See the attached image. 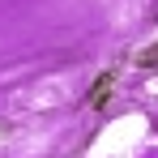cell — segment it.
<instances>
[{"instance_id": "cell-2", "label": "cell", "mask_w": 158, "mask_h": 158, "mask_svg": "<svg viewBox=\"0 0 158 158\" xmlns=\"http://www.w3.org/2000/svg\"><path fill=\"white\" fill-rule=\"evenodd\" d=\"M132 64H137V69H158V43H150V47H141V52L132 56Z\"/></svg>"}, {"instance_id": "cell-1", "label": "cell", "mask_w": 158, "mask_h": 158, "mask_svg": "<svg viewBox=\"0 0 158 158\" xmlns=\"http://www.w3.org/2000/svg\"><path fill=\"white\" fill-rule=\"evenodd\" d=\"M115 85H120V69H103V73H98V81L90 85V94H85V107H90V111L107 107V98L115 94Z\"/></svg>"}]
</instances>
